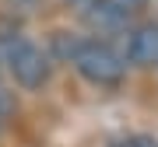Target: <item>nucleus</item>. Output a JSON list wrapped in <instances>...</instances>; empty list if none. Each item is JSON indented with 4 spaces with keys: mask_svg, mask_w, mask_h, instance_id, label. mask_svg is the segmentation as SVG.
Here are the masks:
<instances>
[{
    "mask_svg": "<svg viewBox=\"0 0 158 147\" xmlns=\"http://www.w3.org/2000/svg\"><path fill=\"white\" fill-rule=\"evenodd\" d=\"M0 84H4V70H0Z\"/></svg>",
    "mask_w": 158,
    "mask_h": 147,
    "instance_id": "9d476101",
    "label": "nucleus"
},
{
    "mask_svg": "<svg viewBox=\"0 0 158 147\" xmlns=\"http://www.w3.org/2000/svg\"><path fill=\"white\" fill-rule=\"evenodd\" d=\"M74 14H77V21L85 25L91 35H98V39L127 35V28L134 25V14H127L116 0H85Z\"/></svg>",
    "mask_w": 158,
    "mask_h": 147,
    "instance_id": "7ed1b4c3",
    "label": "nucleus"
},
{
    "mask_svg": "<svg viewBox=\"0 0 158 147\" xmlns=\"http://www.w3.org/2000/svg\"><path fill=\"white\" fill-rule=\"evenodd\" d=\"M70 67L77 70V77L91 88H119L127 77V60L123 53L116 49L109 39H98V35H85L74 53Z\"/></svg>",
    "mask_w": 158,
    "mask_h": 147,
    "instance_id": "f03ea898",
    "label": "nucleus"
},
{
    "mask_svg": "<svg viewBox=\"0 0 158 147\" xmlns=\"http://www.w3.org/2000/svg\"><path fill=\"white\" fill-rule=\"evenodd\" d=\"M123 60L127 67L148 70L158 67V21H141V25H130L123 35Z\"/></svg>",
    "mask_w": 158,
    "mask_h": 147,
    "instance_id": "20e7f679",
    "label": "nucleus"
},
{
    "mask_svg": "<svg viewBox=\"0 0 158 147\" xmlns=\"http://www.w3.org/2000/svg\"><path fill=\"white\" fill-rule=\"evenodd\" d=\"M0 7L7 14H35L46 7V0H0Z\"/></svg>",
    "mask_w": 158,
    "mask_h": 147,
    "instance_id": "423d86ee",
    "label": "nucleus"
},
{
    "mask_svg": "<svg viewBox=\"0 0 158 147\" xmlns=\"http://www.w3.org/2000/svg\"><path fill=\"white\" fill-rule=\"evenodd\" d=\"M85 35L81 32H70V28H56V32H49V39H46V56H49L53 63H70L74 60V53H77V46Z\"/></svg>",
    "mask_w": 158,
    "mask_h": 147,
    "instance_id": "39448f33",
    "label": "nucleus"
},
{
    "mask_svg": "<svg viewBox=\"0 0 158 147\" xmlns=\"http://www.w3.org/2000/svg\"><path fill=\"white\" fill-rule=\"evenodd\" d=\"M60 4H63V7H74V11H77V7L85 4V0H60Z\"/></svg>",
    "mask_w": 158,
    "mask_h": 147,
    "instance_id": "1a4fd4ad",
    "label": "nucleus"
},
{
    "mask_svg": "<svg viewBox=\"0 0 158 147\" xmlns=\"http://www.w3.org/2000/svg\"><path fill=\"white\" fill-rule=\"evenodd\" d=\"M113 147H158V140H151V137H127V140H119V144H113Z\"/></svg>",
    "mask_w": 158,
    "mask_h": 147,
    "instance_id": "0eeeda50",
    "label": "nucleus"
},
{
    "mask_svg": "<svg viewBox=\"0 0 158 147\" xmlns=\"http://www.w3.org/2000/svg\"><path fill=\"white\" fill-rule=\"evenodd\" d=\"M0 123H4V116H0Z\"/></svg>",
    "mask_w": 158,
    "mask_h": 147,
    "instance_id": "9b49d317",
    "label": "nucleus"
},
{
    "mask_svg": "<svg viewBox=\"0 0 158 147\" xmlns=\"http://www.w3.org/2000/svg\"><path fill=\"white\" fill-rule=\"evenodd\" d=\"M0 70L21 91H42L53 77V60L28 35H0Z\"/></svg>",
    "mask_w": 158,
    "mask_h": 147,
    "instance_id": "f257e3e1",
    "label": "nucleus"
},
{
    "mask_svg": "<svg viewBox=\"0 0 158 147\" xmlns=\"http://www.w3.org/2000/svg\"><path fill=\"white\" fill-rule=\"evenodd\" d=\"M116 4H119V7H123V11H127V14H134V18H137V14H141V11H144V7H148V0H116Z\"/></svg>",
    "mask_w": 158,
    "mask_h": 147,
    "instance_id": "6e6552de",
    "label": "nucleus"
}]
</instances>
